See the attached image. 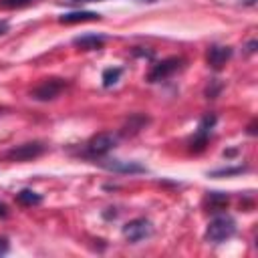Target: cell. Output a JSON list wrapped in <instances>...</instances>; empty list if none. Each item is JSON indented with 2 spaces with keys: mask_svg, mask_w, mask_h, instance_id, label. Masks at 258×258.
<instances>
[{
  "mask_svg": "<svg viewBox=\"0 0 258 258\" xmlns=\"http://www.w3.org/2000/svg\"><path fill=\"white\" fill-rule=\"evenodd\" d=\"M234 232H236V222H234V218H230V216H226V214H224V216H216V218L208 224V228H206V240H208V242H214V244H220V242L232 238Z\"/></svg>",
  "mask_w": 258,
  "mask_h": 258,
  "instance_id": "cell-1",
  "label": "cell"
},
{
  "mask_svg": "<svg viewBox=\"0 0 258 258\" xmlns=\"http://www.w3.org/2000/svg\"><path fill=\"white\" fill-rule=\"evenodd\" d=\"M64 87H67V83L62 79H46L38 87L32 89L30 97L36 99V101H52V99H56L62 93Z\"/></svg>",
  "mask_w": 258,
  "mask_h": 258,
  "instance_id": "cell-2",
  "label": "cell"
},
{
  "mask_svg": "<svg viewBox=\"0 0 258 258\" xmlns=\"http://www.w3.org/2000/svg\"><path fill=\"white\" fill-rule=\"evenodd\" d=\"M44 149H46L44 143H40V141H28V143H22V145L12 147L6 153V157L10 161H28V159H34V157L42 155Z\"/></svg>",
  "mask_w": 258,
  "mask_h": 258,
  "instance_id": "cell-3",
  "label": "cell"
},
{
  "mask_svg": "<svg viewBox=\"0 0 258 258\" xmlns=\"http://www.w3.org/2000/svg\"><path fill=\"white\" fill-rule=\"evenodd\" d=\"M181 58H177V56H169V58H165V60H161V62H157L151 71H149V75H147V81L149 83H159V81H163V79H167V77H171L175 71H179L181 69Z\"/></svg>",
  "mask_w": 258,
  "mask_h": 258,
  "instance_id": "cell-4",
  "label": "cell"
},
{
  "mask_svg": "<svg viewBox=\"0 0 258 258\" xmlns=\"http://www.w3.org/2000/svg\"><path fill=\"white\" fill-rule=\"evenodd\" d=\"M117 143V137L113 133H97L95 137L89 139L87 143V153L93 157H101L105 153H109Z\"/></svg>",
  "mask_w": 258,
  "mask_h": 258,
  "instance_id": "cell-5",
  "label": "cell"
},
{
  "mask_svg": "<svg viewBox=\"0 0 258 258\" xmlns=\"http://www.w3.org/2000/svg\"><path fill=\"white\" fill-rule=\"evenodd\" d=\"M123 236L129 240V242H141L145 240L147 236H151V224L143 218H137V220H131L123 226Z\"/></svg>",
  "mask_w": 258,
  "mask_h": 258,
  "instance_id": "cell-6",
  "label": "cell"
},
{
  "mask_svg": "<svg viewBox=\"0 0 258 258\" xmlns=\"http://www.w3.org/2000/svg\"><path fill=\"white\" fill-rule=\"evenodd\" d=\"M214 123H216V117H214V115H206V117L200 121V127H198V131H196L194 139H191V149L200 151V149H204V147H206V143H208V137H210V131H212Z\"/></svg>",
  "mask_w": 258,
  "mask_h": 258,
  "instance_id": "cell-7",
  "label": "cell"
},
{
  "mask_svg": "<svg viewBox=\"0 0 258 258\" xmlns=\"http://www.w3.org/2000/svg\"><path fill=\"white\" fill-rule=\"evenodd\" d=\"M101 165L109 171H117V173H143L145 167L139 165L137 161H121V159H103Z\"/></svg>",
  "mask_w": 258,
  "mask_h": 258,
  "instance_id": "cell-8",
  "label": "cell"
},
{
  "mask_svg": "<svg viewBox=\"0 0 258 258\" xmlns=\"http://www.w3.org/2000/svg\"><path fill=\"white\" fill-rule=\"evenodd\" d=\"M230 56H232L230 46H210L208 48V64L212 69H222Z\"/></svg>",
  "mask_w": 258,
  "mask_h": 258,
  "instance_id": "cell-9",
  "label": "cell"
},
{
  "mask_svg": "<svg viewBox=\"0 0 258 258\" xmlns=\"http://www.w3.org/2000/svg\"><path fill=\"white\" fill-rule=\"evenodd\" d=\"M87 20H101V14H97V12H83V10H79V12L62 14V16L58 18V22H60V24H75V22H87Z\"/></svg>",
  "mask_w": 258,
  "mask_h": 258,
  "instance_id": "cell-10",
  "label": "cell"
},
{
  "mask_svg": "<svg viewBox=\"0 0 258 258\" xmlns=\"http://www.w3.org/2000/svg\"><path fill=\"white\" fill-rule=\"evenodd\" d=\"M73 42L77 46H81L83 50H97V48L103 46L105 38L103 36H97V34H85V36H77Z\"/></svg>",
  "mask_w": 258,
  "mask_h": 258,
  "instance_id": "cell-11",
  "label": "cell"
},
{
  "mask_svg": "<svg viewBox=\"0 0 258 258\" xmlns=\"http://www.w3.org/2000/svg\"><path fill=\"white\" fill-rule=\"evenodd\" d=\"M16 200H18V204H22V206H36V204L42 202V196L36 194V191H32V189H20V191L16 194Z\"/></svg>",
  "mask_w": 258,
  "mask_h": 258,
  "instance_id": "cell-12",
  "label": "cell"
},
{
  "mask_svg": "<svg viewBox=\"0 0 258 258\" xmlns=\"http://www.w3.org/2000/svg\"><path fill=\"white\" fill-rule=\"evenodd\" d=\"M121 69L119 67H115V69H105L103 71V85L105 87H113L117 81H119V77H121Z\"/></svg>",
  "mask_w": 258,
  "mask_h": 258,
  "instance_id": "cell-13",
  "label": "cell"
},
{
  "mask_svg": "<svg viewBox=\"0 0 258 258\" xmlns=\"http://www.w3.org/2000/svg\"><path fill=\"white\" fill-rule=\"evenodd\" d=\"M208 202H210V208H214V212H216V210H220L222 206L228 204V196L226 194H220V191H212L208 196Z\"/></svg>",
  "mask_w": 258,
  "mask_h": 258,
  "instance_id": "cell-14",
  "label": "cell"
},
{
  "mask_svg": "<svg viewBox=\"0 0 258 258\" xmlns=\"http://www.w3.org/2000/svg\"><path fill=\"white\" fill-rule=\"evenodd\" d=\"M32 2L34 0H0V8H22Z\"/></svg>",
  "mask_w": 258,
  "mask_h": 258,
  "instance_id": "cell-15",
  "label": "cell"
},
{
  "mask_svg": "<svg viewBox=\"0 0 258 258\" xmlns=\"http://www.w3.org/2000/svg\"><path fill=\"white\" fill-rule=\"evenodd\" d=\"M67 4H85V2H101V0H60ZM145 2H157V0H145Z\"/></svg>",
  "mask_w": 258,
  "mask_h": 258,
  "instance_id": "cell-16",
  "label": "cell"
},
{
  "mask_svg": "<svg viewBox=\"0 0 258 258\" xmlns=\"http://www.w3.org/2000/svg\"><path fill=\"white\" fill-rule=\"evenodd\" d=\"M8 252V240L6 238H0V256Z\"/></svg>",
  "mask_w": 258,
  "mask_h": 258,
  "instance_id": "cell-17",
  "label": "cell"
},
{
  "mask_svg": "<svg viewBox=\"0 0 258 258\" xmlns=\"http://www.w3.org/2000/svg\"><path fill=\"white\" fill-rule=\"evenodd\" d=\"M8 216V206L0 202V218H6Z\"/></svg>",
  "mask_w": 258,
  "mask_h": 258,
  "instance_id": "cell-18",
  "label": "cell"
},
{
  "mask_svg": "<svg viewBox=\"0 0 258 258\" xmlns=\"http://www.w3.org/2000/svg\"><path fill=\"white\" fill-rule=\"evenodd\" d=\"M6 28H8V24H6V22H0V34H4Z\"/></svg>",
  "mask_w": 258,
  "mask_h": 258,
  "instance_id": "cell-19",
  "label": "cell"
},
{
  "mask_svg": "<svg viewBox=\"0 0 258 258\" xmlns=\"http://www.w3.org/2000/svg\"><path fill=\"white\" fill-rule=\"evenodd\" d=\"M244 4H248V6H252V4H256V0H244Z\"/></svg>",
  "mask_w": 258,
  "mask_h": 258,
  "instance_id": "cell-20",
  "label": "cell"
}]
</instances>
